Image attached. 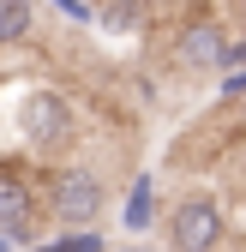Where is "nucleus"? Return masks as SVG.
I'll return each instance as SVG.
<instances>
[{"instance_id":"obj_1","label":"nucleus","mask_w":246,"mask_h":252,"mask_svg":"<svg viewBox=\"0 0 246 252\" xmlns=\"http://www.w3.org/2000/svg\"><path fill=\"white\" fill-rule=\"evenodd\" d=\"M168 234H174V246H180V252H210V246L222 240V210L210 204V198H186V204L174 210Z\"/></svg>"},{"instance_id":"obj_2","label":"nucleus","mask_w":246,"mask_h":252,"mask_svg":"<svg viewBox=\"0 0 246 252\" xmlns=\"http://www.w3.org/2000/svg\"><path fill=\"white\" fill-rule=\"evenodd\" d=\"M66 132H72L66 102H60L54 90H30V96H24V138L42 144V150H54V144H66Z\"/></svg>"},{"instance_id":"obj_3","label":"nucleus","mask_w":246,"mask_h":252,"mask_svg":"<svg viewBox=\"0 0 246 252\" xmlns=\"http://www.w3.org/2000/svg\"><path fill=\"white\" fill-rule=\"evenodd\" d=\"M48 210L60 216V222H90V216L102 210V180H96V174H84V168L60 174V180H54V192H48Z\"/></svg>"},{"instance_id":"obj_4","label":"nucleus","mask_w":246,"mask_h":252,"mask_svg":"<svg viewBox=\"0 0 246 252\" xmlns=\"http://www.w3.org/2000/svg\"><path fill=\"white\" fill-rule=\"evenodd\" d=\"M180 60H186V66H222V60H228L222 30H216V24H186V36H180Z\"/></svg>"},{"instance_id":"obj_5","label":"nucleus","mask_w":246,"mask_h":252,"mask_svg":"<svg viewBox=\"0 0 246 252\" xmlns=\"http://www.w3.org/2000/svg\"><path fill=\"white\" fill-rule=\"evenodd\" d=\"M24 222H30V186H24L18 174H6V168H0V228L24 234Z\"/></svg>"},{"instance_id":"obj_6","label":"nucleus","mask_w":246,"mask_h":252,"mask_svg":"<svg viewBox=\"0 0 246 252\" xmlns=\"http://www.w3.org/2000/svg\"><path fill=\"white\" fill-rule=\"evenodd\" d=\"M30 36V0H0V48Z\"/></svg>"},{"instance_id":"obj_7","label":"nucleus","mask_w":246,"mask_h":252,"mask_svg":"<svg viewBox=\"0 0 246 252\" xmlns=\"http://www.w3.org/2000/svg\"><path fill=\"white\" fill-rule=\"evenodd\" d=\"M144 6H150V0H108V6H102V24L108 30H126V24H138Z\"/></svg>"},{"instance_id":"obj_8","label":"nucleus","mask_w":246,"mask_h":252,"mask_svg":"<svg viewBox=\"0 0 246 252\" xmlns=\"http://www.w3.org/2000/svg\"><path fill=\"white\" fill-rule=\"evenodd\" d=\"M150 192H156V180H138V186H132V198H126V222H132V228L150 222Z\"/></svg>"},{"instance_id":"obj_9","label":"nucleus","mask_w":246,"mask_h":252,"mask_svg":"<svg viewBox=\"0 0 246 252\" xmlns=\"http://www.w3.org/2000/svg\"><path fill=\"white\" fill-rule=\"evenodd\" d=\"M42 252H102V234H66V240H48Z\"/></svg>"},{"instance_id":"obj_10","label":"nucleus","mask_w":246,"mask_h":252,"mask_svg":"<svg viewBox=\"0 0 246 252\" xmlns=\"http://www.w3.org/2000/svg\"><path fill=\"white\" fill-rule=\"evenodd\" d=\"M228 96H246V72H234V78H228Z\"/></svg>"},{"instance_id":"obj_11","label":"nucleus","mask_w":246,"mask_h":252,"mask_svg":"<svg viewBox=\"0 0 246 252\" xmlns=\"http://www.w3.org/2000/svg\"><path fill=\"white\" fill-rule=\"evenodd\" d=\"M0 246H6V240H0Z\"/></svg>"}]
</instances>
